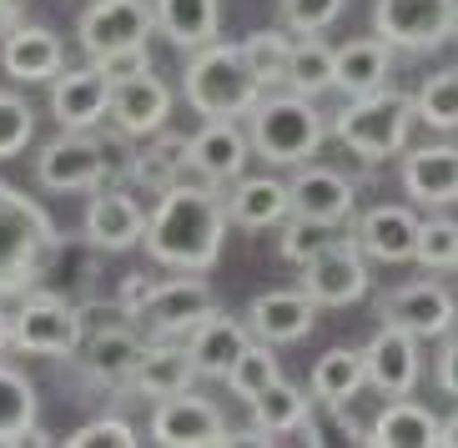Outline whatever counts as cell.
Listing matches in <instances>:
<instances>
[{
  "label": "cell",
  "instance_id": "cell-21",
  "mask_svg": "<svg viewBox=\"0 0 458 448\" xmlns=\"http://www.w3.org/2000/svg\"><path fill=\"white\" fill-rule=\"evenodd\" d=\"M312 323H318V302H312L302 287H297V292H287V287L262 292V298H252V308H247V333H252L257 342H272V348L302 342L312 333Z\"/></svg>",
  "mask_w": 458,
  "mask_h": 448
},
{
  "label": "cell",
  "instance_id": "cell-5",
  "mask_svg": "<svg viewBox=\"0 0 458 448\" xmlns=\"http://www.w3.org/2000/svg\"><path fill=\"white\" fill-rule=\"evenodd\" d=\"M182 96H187L191 111L207 116V122H237V116L252 111L262 86L252 81V71H247L237 46L212 41V46H197L191 51L187 71H182Z\"/></svg>",
  "mask_w": 458,
  "mask_h": 448
},
{
  "label": "cell",
  "instance_id": "cell-36",
  "mask_svg": "<svg viewBox=\"0 0 458 448\" xmlns=\"http://www.w3.org/2000/svg\"><path fill=\"white\" fill-rule=\"evenodd\" d=\"M283 378V363H277V348H272V342H247L242 353L232 358V368L227 373H222V383H227L232 393L237 398H257L262 393V388H267V383H277Z\"/></svg>",
  "mask_w": 458,
  "mask_h": 448
},
{
  "label": "cell",
  "instance_id": "cell-29",
  "mask_svg": "<svg viewBox=\"0 0 458 448\" xmlns=\"http://www.w3.org/2000/svg\"><path fill=\"white\" fill-rule=\"evenodd\" d=\"M151 26L162 30L172 46L197 51L222 36V0H157L151 5Z\"/></svg>",
  "mask_w": 458,
  "mask_h": 448
},
{
  "label": "cell",
  "instance_id": "cell-31",
  "mask_svg": "<svg viewBox=\"0 0 458 448\" xmlns=\"http://www.w3.org/2000/svg\"><path fill=\"white\" fill-rule=\"evenodd\" d=\"M36 383L21 368L0 363V444H46V434L36 428Z\"/></svg>",
  "mask_w": 458,
  "mask_h": 448
},
{
  "label": "cell",
  "instance_id": "cell-25",
  "mask_svg": "<svg viewBox=\"0 0 458 448\" xmlns=\"http://www.w3.org/2000/svg\"><path fill=\"white\" fill-rule=\"evenodd\" d=\"M368 444L373 448H438V444H454V423H438L428 408L403 393L373 418Z\"/></svg>",
  "mask_w": 458,
  "mask_h": 448
},
{
  "label": "cell",
  "instance_id": "cell-32",
  "mask_svg": "<svg viewBox=\"0 0 458 448\" xmlns=\"http://www.w3.org/2000/svg\"><path fill=\"white\" fill-rule=\"evenodd\" d=\"M131 177L136 187H147V191H166L172 182L187 177V136H176V131H151V141L141 151H131Z\"/></svg>",
  "mask_w": 458,
  "mask_h": 448
},
{
  "label": "cell",
  "instance_id": "cell-39",
  "mask_svg": "<svg viewBox=\"0 0 458 448\" xmlns=\"http://www.w3.org/2000/svg\"><path fill=\"white\" fill-rule=\"evenodd\" d=\"M413 122H428L433 131H454L458 126V71H433L423 91L413 96Z\"/></svg>",
  "mask_w": 458,
  "mask_h": 448
},
{
  "label": "cell",
  "instance_id": "cell-47",
  "mask_svg": "<svg viewBox=\"0 0 458 448\" xmlns=\"http://www.w3.org/2000/svg\"><path fill=\"white\" fill-rule=\"evenodd\" d=\"M21 21V0H0V36Z\"/></svg>",
  "mask_w": 458,
  "mask_h": 448
},
{
  "label": "cell",
  "instance_id": "cell-34",
  "mask_svg": "<svg viewBox=\"0 0 458 448\" xmlns=\"http://www.w3.org/2000/svg\"><path fill=\"white\" fill-rule=\"evenodd\" d=\"M252 403V418L262 434L272 438H283V434H297V423L308 418V408H312V393H302V388H293L287 378L267 383L257 398H247Z\"/></svg>",
  "mask_w": 458,
  "mask_h": 448
},
{
  "label": "cell",
  "instance_id": "cell-18",
  "mask_svg": "<svg viewBox=\"0 0 458 448\" xmlns=\"http://www.w3.org/2000/svg\"><path fill=\"white\" fill-rule=\"evenodd\" d=\"M106 116L116 122L122 136H151L162 131L166 116H172V91L157 71H141V76H126V81H111V101Z\"/></svg>",
  "mask_w": 458,
  "mask_h": 448
},
{
  "label": "cell",
  "instance_id": "cell-48",
  "mask_svg": "<svg viewBox=\"0 0 458 448\" xmlns=\"http://www.w3.org/2000/svg\"><path fill=\"white\" fill-rule=\"evenodd\" d=\"M5 348H11V313L0 308V353H5Z\"/></svg>",
  "mask_w": 458,
  "mask_h": 448
},
{
  "label": "cell",
  "instance_id": "cell-2",
  "mask_svg": "<svg viewBox=\"0 0 458 448\" xmlns=\"http://www.w3.org/2000/svg\"><path fill=\"white\" fill-rule=\"evenodd\" d=\"M61 232L36 197L0 177V298H21L55 258Z\"/></svg>",
  "mask_w": 458,
  "mask_h": 448
},
{
  "label": "cell",
  "instance_id": "cell-40",
  "mask_svg": "<svg viewBox=\"0 0 458 448\" xmlns=\"http://www.w3.org/2000/svg\"><path fill=\"white\" fill-rule=\"evenodd\" d=\"M242 61L247 71H252V81L267 91V86L283 81V71H287V51H293V36H283V30H257V36H247L242 46Z\"/></svg>",
  "mask_w": 458,
  "mask_h": 448
},
{
  "label": "cell",
  "instance_id": "cell-33",
  "mask_svg": "<svg viewBox=\"0 0 458 448\" xmlns=\"http://www.w3.org/2000/svg\"><path fill=\"white\" fill-rule=\"evenodd\" d=\"M363 388V348H327L312 363V398L318 403H352Z\"/></svg>",
  "mask_w": 458,
  "mask_h": 448
},
{
  "label": "cell",
  "instance_id": "cell-7",
  "mask_svg": "<svg viewBox=\"0 0 458 448\" xmlns=\"http://www.w3.org/2000/svg\"><path fill=\"white\" fill-rule=\"evenodd\" d=\"M212 308L216 298L202 283V272H187V277H172V283H147V292L136 298V308L126 317L141 323L151 338H187Z\"/></svg>",
  "mask_w": 458,
  "mask_h": 448
},
{
  "label": "cell",
  "instance_id": "cell-8",
  "mask_svg": "<svg viewBox=\"0 0 458 448\" xmlns=\"http://www.w3.org/2000/svg\"><path fill=\"white\" fill-rule=\"evenodd\" d=\"M111 177V141L91 131H61L36 151V182L46 191H96Z\"/></svg>",
  "mask_w": 458,
  "mask_h": 448
},
{
  "label": "cell",
  "instance_id": "cell-6",
  "mask_svg": "<svg viewBox=\"0 0 458 448\" xmlns=\"http://www.w3.org/2000/svg\"><path fill=\"white\" fill-rule=\"evenodd\" d=\"M458 30V0H377L373 36L393 51H438Z\"/></svg>",
  "mask_w": 458,
  "mask_h": 448
},
{
  "label": "cell",
  "instance_id": "cell-12",
  "mask_svg": "<svg viewBox=\"0 0 458 448\" xmlns=\"http://www.w3.org/2000/svg\"><path fill=\"white\" fill-rule=\"evenodd\" d=\"M377 313H383V323L403 327V333H413V338L423 342V338H444V333H454L458 302H454V292H448L444 283L418 277V283L393 287L388 298L377 302Z\"/></svg>",
  "mask_w": 458,
  "mask_h": 448
},
{
  "label": "cell",
  "instance_id": "cell-38",
  "mask_svg": "<svg viewBox=\"0 0 458 448\" xmlns=\"http://www.w3.org/2000/svg\"><path fill=\"white\" fill-rule=\"evenodd\" d=\"M297 434H302V444H312V448H323V444H368V428L348 418V403H318V398H312L308 418L297 423Z\"/></svg>",
  "mask_w": 458,
  "mask_h": 448
},
{
  "label": "cell",
  "instance_id": "cell-27",
  "mask_svg": "<svg viewBox=\"0 0 458 448\" xmlns=\"http://www.w3.org/2000/svg\"><path fill=\"white\" fill-rule=\"evenodd\" d=\"M247 342H252V333H247V323H237V317H227V313H207L202 323L187 333V358H191V368H197V378H222L232 368V358L242 353Z\"/></svg>",
  "mask_w": 458,
  "mask_h": 448
},
{
  "label": "cell",
  "instance_id": "cell-24",
  "mask_svg": "<svg viewBox=\"0 0 458 448\" xmlns=\"http://www.w3.org/2000/svg\"><path fill=\"white\" fill-rule=\"evenodd\" d=\"M413 232H418V217L413 207L403 202H383V207H368L363 217L352 222V242L358 252L373 262H408L413 258Z\"/></svg>",
  "mask_w": 458,
  "mask_h": 448
},
{
  "label": "cell",
  "instance_id": "cell-16",
  "mask_svg": "<svg viewBox=\"0 0 458 448\" xmlns=\"http://www.w3.org/2000/svg\"><path fill=\"white\" fill-rule=\"evenodd\" d=\"M252 162V141L237 122H207L197 136H187V177H202L227 187Z\"/></svg>",
  "mask_w": 458,
  "mask_h": 448
},
{
  "label": "cell",
  "instance_id": "cell-4",
  "mask_svg": "<svg viewBox=\"0 0 458 448\" xmlns=\"http://www.w3.org/2000/svg\"><path fill=\"white\" fill-rule=\"evenodd\" d=\"M327 131L363 162H388L408 147V131H413V96L393 91V86H377V91L348 96V106L333 111V126Z\"/></svg>",
  "mask_w": 458,
  "mask_h": 448
},
{
  "label": "cell",
  "instance_id": "cell-10",
  "mask_svg": "<svg viewBox=\"0 0 458 448\" xmlns=\"http://www.w3.org/2000/svg\"><path fill=\"white\" fill-rule=\"evenodd\" d=\"M302 292L318 308H352L368 298V258L352 237H327L308 262H302Z\"/></svg>",
  "mask_w": 458,
  "mask_h": 448
},
{
  "label": "cell",
  "instance_id": "cell-17",
  "mask_svg": "<svg viewBox=\"0 0 458 448\" xmlns=\"http://www.w3.org/2000/svg\"><path fill=\"white\" fill-rule=\"evenodd\" d=\"M287 202H293L297 217L318 222V227H343L352 222V202H358V191L343 172L333 166H297V177L287 182Z\"/></svg>",
  "mask_w": 458,
  "mask_h": 448
},
{
  "label": "cell",
  "instance_id": "cell-28",
  "mask_svg": "<svg viewBox=\"0 0 458 448\" xmlns=\"http://www.w3.org/2000/svg\"><path fill=\"white\" fill-rule=\"evenodd\" d=\"M222 207H227V227H242V232H267L293 212L287 182L277 177H237V187L222 191Z\"/></svg>",
  "mask_w": 458,
  "mask_h": 448
},
{
  "label": "cell",
  "instance_id": "cell-37",
  "mask_svg": "<svg viewBox=\"0 0 458 448\" xmlns=\"http://www.w3.org/2000/svg\"><path fill=\"white\" fill-rule=\"evenodd\" d=\"M418 267H428L438 272V277H448V272L458 267V222L454 217H428V222H418L413 232V258Z\"/></svg>",
  "mask_w": 458,
  "mask_h": 448
},
{
  "label": "cell",
  "instance_id": "cell-14",
  "mask_svg": "<svg viewBox=\"0 0 458 448\" xmlns=\"http://www.w3.org/2000/svg\"><path fill=\"white\" fill-rule=\"evenodd\" d=\"M363 378H368V388H377L383 398L413 393L418 378H423V348H418V338L403 333V327L383 323L373 333V342L363 348Z\"/></svg>",
  "mask_w": 458,
  "mask_h": 448
},
{
  "label": "cell",
  "instance_id": "cell-13",
  "mask_svg": "<svg viewBox=\"0 0 458 448\" xmlns=\"http://www.w3.org/2000/svg\"><path fill=\"white\" fill-rule=\"evenodd\" d=\"M151 5L147 0H91L76 21V46L86 55H106L122 51V46H141L151 36Z\"/></svg>",
  "mask_w": 458,
  "mask_h": 448
},
{
  "label": "cell",
  "instance_id": "cell-44",
  "mask_svg": "<svg viewBox=\"0 0 458 448\" xmlns=\"http://www.w3.org/2000/svg\"><path fill=\"white\" fill-rule=\"evenodd\" d=\"M71 448H136L141 438H136V428L126 418H96V423H86V428H76V434L66 438Z\"/></svg>",
  "mask_w": 458,
  "mask_h": 448
},
{
  "label": "cell",
  "instance_id": "cell-22",
  "mask_svg": "<svg viewBox=\"0 0 458 448\" xmlns=\"http://www.w3.org/2000/svg\"><path fill=\"white\" fill-rule=\"evenodd\" d=\"M141 348H147V342L131 333V323H126V317H116V323L106 317L96 333H81V348H76V358H81V368H86V378H91V383L126 388V373L136 368Z\"/></svg>",
  "mask_w": 458,
  "mask_h": 448
},
{
  "label": "cell",
  "instance_id": "cell-20",
  "mask_svg": "<svg viewBox=\"0 0 458 448\" xmlns=\"http://www.w3.org/2000/svg\"><path fill=\"white\" fill-rule=\"evenodd\" d=\"M398 182H403V197L418 207H454L458 197V151L448 147H413L403 151L398 162Z\"/></svg>",
  "mask_w": 458,
  "mask_h": 448
},
{
  "label": "cell",
  "instance_id": "cell-41",
  "mask_svg": "<svg viewBox=\"0 0 458 448\" xmlns=\"http://www.w3.org/2000/svg\"><path fill=\"white\" fill-rule=\"evenodd\" d=\"M30 136H36V111H30V101L15 91H0V162L21 156L30 147Z\"/></svg>",
  "mask_w": 458,
  "mask_h": 448
},
{
  "label": "cell",
  "instance_id": "cell-1",
  "mask_svg": "<svg viewBox=\"0 0 458 448\" xmlns=\"http://www.w3.org/2000/svg\"><path fill=\"white\" fill-rule=\"evenodd\" d=\"M227 242V207L222 187L202 177H182L157 191V207L147 212L141 247L157 267L172 272H212Z\"/></svg>",
  "mask_w": 458,
  "mask_h": 448
},
{
  "label": "cell",
  "instance_id": "cell-19",
  "mask_svg": "<svg viewBox=\"0 0 458 448\" xmlns=\"http://www.w3.org/2000/svg\"><path fill=\"white\" fill-rule=\"evenodd\" d=\"M106 101H111V81L96 66L51 76V116L61 122V131H91L96 122H106Z\"/></svg>",
  "mask_w": 458,
  "mask_h": 448
},
{
  "label": "cell",
  "instance_id": "cell-9",
  "mask_svg": "<svg viewBox=\"0 0 458 448\" xmlns=\"http://www.w3.org/2000/svg\"><path fill=\"white\" fill-rule=\"evenodd\" d=\"M81 333H86L81 308H71V302L51 298V292H36V298H26L11 313V342L36 358H76Z\"/></svg>",
  "mask_w": 458,
  "mask_h": 448
},
{
  "label": "cell",
  "instance_id": "cell-15",
  "mask_svg": "<svg viewBox=\"0 0 458 448\" xmlns=\"http://www.w3.org/2000/svg\"><path fill=\"white\" fill-rule=\"evenodd\" d=\"M0 71L15 86H41V81H51L55 71H66V46H61V36L51 26L15 21L0 36Z\"/></svg>",
  "mask_w": 458,
  "mask_h": 448
},
{
  "label": "cell",
  "instance_id": "cell-23",
  "mask_svg": "<svg viewBox=\"0 0 458 448\" xmlns=\"http://www.w3.org/2000/svg\"><path fill=\"white\" fill-rule=\"evenodd\" d=\"M141 227H147V212H141V202H136L131 191L96 187L91 207H86V227H81L96 252H126V247H136L141 242Z\"/></svg>",
  "mask_w": 458,
  "mask_h": 448
},
{
  "label": "cell",
  "instance_id": "cell-11",
  "mask_svg": "<svg viewBox=\"0 0 458 448\" xmlns=\"http://www.w3.org/2000/svg\"><path fill=\"white\" fill-rule=\"evenodd\" d=\"M151 444L162 448H212V444H232V428L222 418V408L197 398L191 388L172 398H157L151 413Z\"/></svg>",
  "mask_w": 458,
  "mask_h": 448
},
{
  "label": "cell",
  "instance_id": "cell-3",
  "mask_svg": "<svg viewBox=\"0 0 458 448\" xmlns=\"http://www.w3.org/2000/svg\"><path fill=\"white\" fill-rule=\"evenodd\" d=\"M247 122H252L247 126L252 151L272 166H302L327 141V116L312 106V96H297V91L257 96Z\"/></svg>",
  "mask_w": 458,
  "mask_h": 448
},
{
  "label": "cell",
  "instance_id": "cell-30",
  "mask_svg": "<svg viewBox=\"0 0 458 448\" xmlns=\"http://www.w3.org/2000/svg\"><path fill=\"white\" fill-rule=\"evenodd\" d=\"M388 71H393V46L377 41V36H358V41L333 51V91L343 96L377 91V86H388Z\"/></svg>",
  "mask_w": 458,
  "mask_h": 448
},
{
  "label": "cell",
  "instance_id": "cell-35",
  "mask_svg": "<svg viewBox=\"0 0 458 448\" xmlns=\"http://www.w3.org/2000/svg\"><path fill=\"white\" fill-rule=\"evenodd\" d=\"M283 81H287V91H297V96L333 91V46H327L323 36H302V41H293Z\"/></svg>",
  "mask_w": 458,
  "mask_h": 448
},
{
  "label": "cell",
  "instance_id": "cell-42",
  "mask_svg": "<svg viewBox=\"0 0 458 448\" xmlns=\"http://www.w3.org/2000/svg\"><path fill=\"white\" fill-rule=\"evenodd\" d=\"M283 26L297 30V36H323L337 15L348 11V0H283Z\"/></svg>",
  "mask_w": 458,
  "mask_h": 448
},
{
  "label": "cell",
  "instance_id": "cell-43",
  "mask_svg": "<svg viewBox=\"0 0 458 448\" xmlns=\"http://www.w3.org/2000/svg\"><path fill=\"white\" fill-rule=\"evenodd\" d=\"M277 232H283V237H277V252H283V262H293V267H302V262L327 242V227L297 217V212H287V217L277 222Z\"/></svg>",
  "mask_w": 458,
  "mask_h": 448
},
{
  "label": "cell",
  "instance_id": "cell-26",
  "mask_svg": "<svg viewBox=\"0 0 458 448\" xmlns=\"http://www.w3.org/2000/svg\"><path fill=\"white\" fill-rule=\"evenodd\" d=\"M197 383V368H191L187 348L172 338H157L141 348V358H136V368L126 373V388L141 398H172L182 393V388H191Z\"/></svg>",
  "mask_w": 458,
  "mask_h": 448
},
{
  "label": "cell",
  "instance_id": "cell-46",
  "mask_svg": "<svg viewBox=\"0 0 458 448\" xmlns=\"http://www.w3.org/2000/svg\"><path fill=\"white\" fill-rule=\"evenodd\" d=\"M454 358H458V348H454V333H444V358H438V383H444V393H448V398L458 393V373H454Z\"/></svg>",
  "mask_w": 458,
  "mask_h": 448
},
{
  "label": "cell",
  "instance_id": "cell-45",
  "mask_svg": "<svg viewBox=\"0 0 458 448\" xmlns=\"http://www.w3.org/2000/svg\"><path fill=\"white\" fill-rule=\"evenodd\" d=\"M106 81H126V76H141V71H151V51L147 41L141 46H122V51H106V55H96L91 61Z\"/></svg>",
  "mask_w": 458,
  "mask_h": 448
}]
</instances>
